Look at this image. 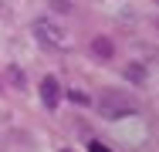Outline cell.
Segmentation results:
<instances>
[{
  "mask_svg": "<svg viewBox=\"0 0 159 152\" xmlns=\"http://www.w3.org/2000/svg\"><path fill=\"white\" fill-rule=\"evenodd\" d=\"M98 112L105 118H125V115H135L139 112V105L132 98H125V95H119V91H105L98 98Z\"/></svg>",
  "mask_w": 159,
  "mask_h": 152,
  "instance_id": "6da1fadb",
  "label": "cell"
},
{
  "mask_svg": "<svg viewBox=\"0 0 159 152\" xmlns=\"http://www.w3.org/2000/svg\"><path fill=\"white\" fill-rule=\"evenodd\" d=\"M31 34H34V41H41L48 51H58V47L64 44V30L58 27L51 17H37V20L31 24Z\"/></svg>",
  "mask_w": 159,
  "mask_h": 152,
  "instance_id": "7a4b0ae2",
  "label": "cell"
},
{
  "mask_svg": "<svg viewBox=\"0 0 159 152\" xmlns=\"http://www.w3.org/2000/svg\"><path fill=\"white\" fill-rule=\"evenodd\" d=\"M41 98H44V105L48 108H58V101H61V85H58V78H41Z\"/></svg>",
  "mask_w": 159,
  "mask_h": 152,
  "instance_id": "3957f363",
  "label": "cell"
},
{
  "mask_svg": "<svg viewBox=\"0 0 159 152\" xmlns=\"http://www.w3.org/2000/svg\"><path fill=\"white\" fill-rule=\"evenodd\" d=\"M92 54L102 61H108V58H115V41L112 37H105V34H98L95 41H92Z\"/></svg>",
  "mask_w": 159,
  "mask_h": 152,
  "instance_id": "277c9868",
  "label": "cell"
},
{
  "mask_svg": "<svg viewBox=\"0 0 159 152\" xmlns=\"http://www.w3.org/2000/svg\"><path fill=\"white\" fill-rule=\"evenodd\" d=\"M125 78H129V81H135V85H142V81H146V68L132 61V64H125Z\"/></svg>",
  "mask_w": 159,
  "mask_h": 152,
  "instance_id": "5b68a950",
  "label": "cell"
},
{
  "mask_svg": "<svg viewBox=\"0 0 159 152\" xmlns=\"http://www.w3.org/2000/svg\"><path fill=\"white\" fill-rule=\"evenodd\" d=\"M7 74H10V81H14V85H24V74H20V68H14V64H10V68H7Z\"/></svg>",
  "mask_w": 159,
  "mask_h": 152,
  "instance_id": "8992f818",
  "label": "cell"
},
{
  "mask_svg": "<svg viewBox=\"0 0 159 152\" xmlns=\"http://www.w3.org/2000/svg\"><path fill=\"white\" fill-rule=\"evenodd\" d=\"M68 95H71L75 105H88V95H85V91H68Z\"/></svg>",
  "mask_w": 159,
  "mask_h": 152,
  "instance_id": "52a82bcc",
  "label": "cell"
},
{
  "mask_svg": "<svg viewBox=\"0 0 159 152\" xmlns=\"http://www.w3.org/2000/svg\"><path fill=\"white\" fill-rule=\"evenodd\" d=\"M51 10H61V14H68V10H71V3H68V0H51Z\"/></svg>",
  "mask_w": 159,
  "mask_h": 152,
  "instance_id": "ba28073f",
  "label": "cell"
},
{
  "mask_svg": "<svg viewBox=\"0 0 159 152\" xmlns=\"http://www.w3.org/2000/svg\"><path fill=\"white\" fill-rule=\"evenodd\" d=\"M88 152H108V145H102V142H88Z\"/></svg>",
  "mask_w": 159,
  "mask_h": 152,
  "instance_id": "9c48e42d",
  "label": "cell"
},
{
  "mask_svg": "<svg viewBox=\"0 0 159 152\" xmlns=\"http://www.w3.org/2000/svg\"><path fill=\"white\" fill-rule=\"evenodd\" d=\"M64 152H68V149H64Z\"/></svg>",
  "mask_w": 159,
  "mask_h": 152,
  "instance_id": "30bf717a",
  "label": "cell"
}]
</instances>
